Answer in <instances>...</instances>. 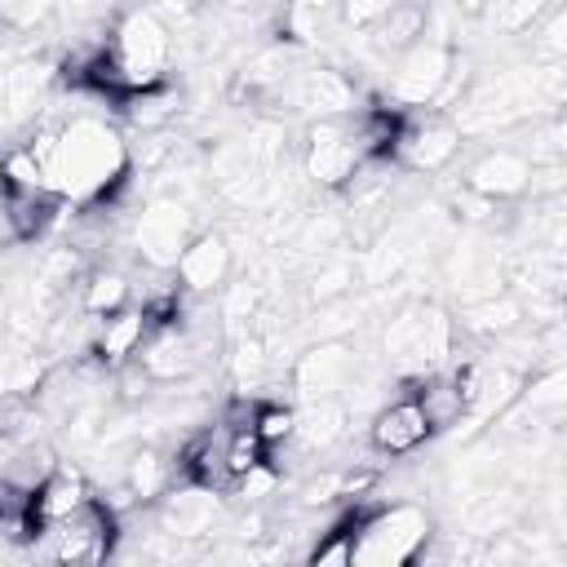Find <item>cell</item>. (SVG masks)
Instances as JSON below:
<instances>
[{
  "mask_svg": "<svg viewBox=\"0 0 567 567\" xmlns=\"http://www.w3.org/2000/svg\"><path fill=\"white\" fill-rule=\"evenodd\" d=\"M430 532H434L430 514L412 501L381 505V509H359V518H354V563H363V567L416 563Z\"/></svg>",
  "mask_w": 567,
  "mask_h": 567,
  "instance_id": "obj_3",
  "label": "cell"
},
{
  "mask_svg": "<svg viewBox=\"0 0 567 567\" xmlns=\"http://www.w3.org/2000/svg\"><path fill=\"white\" fill-rule=\"evenodd\" d=\"M310 288V301H341L354 284H359V261H350L341 248H332V252H323V257H315V266H310V279H306Z\"/></svg>",
  "mask_w": 567,
  "mask_h": 567,
  "instance_id": "obj_27",
  "label": "cell"
},
{
  "mask_svg": "<svg viewBox=\"0 0 567 567\" xmlns=\"http://www.w3.org/2000/svg\"><path fill=\"white\" fill-rule=\"evenodd\" d=\"M115 536H120V514H111L97 496H89L75 514L44 523L35 532V554L53 558V563H102L115 554Z\"/></svg>",
  "mask_w": 567,
  "mask_h": 567,
  "instance_id": "obj_5",
  "label": "cell"
},
{
  "mask_svg": "<svg viewBox=\"0 0 567 567\" xmlns=\"http://www.w3.org/2000/svg\"><path fill=\"white\" fill-rule=\"evenodd\" d=\"M527 182H532V159L518 146H487L465 168V186L478 190V195H487V199H496V204L527 195Z\"/></svg>",
  "mask_w": 567,
  "mask_h": 567,
  "instance_id": "obj_15",
  "label": "cell"
},
{
  "mask_svg": "<svg viewBox=\"0 0 567 567\" xmlns=\"http://www.w3.org/2000/svg\"><path fill=\"white\" fill-rule=\"evenodd\" d=\"M115 0H58V13H66L71 22H106V9Z\"/></svg>",
  "mask_w": 567,
  "mask_h": 567,
  "instance_id": "obj_36",
  "label": "cell"
},
{
  "mask_svg": "<svg viewBox=\"0 0 567 567\" xmlns=\"http://www.w3.org/2000/svg\"><path fill=\"white\" fill-rule=\"evenodd\" d=\"M381 350L394 372L421 377L452 359V319L434 301H408L399 306L381 328Z\"/></svg>",
  "mask_w": 567,
  "mask_h": 567,
  "instance_id": "obj_2",
  "label": "cell"
},
{
  "mask_svg": "<svg viewBox=\"0 0 567 567\" xmlns=\"http://www.w3.org/2000/svg\"><path fill=\"white\" fill-rule=\"evenodd\" d=\"M235 270V252H230V239L221 230H195L190 244L182 248L173 275H177V288L182 292H217Z\"/></svg>",
  "mask_w": 567,
  "mask_h": 567,
  "instance_id": "obj_14",
  "label": "cell"
},
{
  "mask_svg": "<svg viewBox=\"0 0 567 567\" xmlns=\"http://www.w3.org/2000/svg\"><path fill=\"white\" fill-rule=\"evenodd\" d=\"M195 235V213L186 199H173V195H151L142 208H137V221H133V248L146 266L155 270H173L182 248L190 244Z\"/></svg>",
  "mask_w": 567,
  "mask_h": 567,
  "instance_id": "obj_7",
  "label": "cell"
},
{
  "mask_svg": "<svg viewBox=\"0 0 567 567\" xmlns=\"http://www.w3.org/2000/svg\"><path fill=\"white\" fill-rule=\"evenodd\" d=\"M252 430H257V439H261V443L270 447V456H275L284 443H292V408H284V403H257Z\"/></svg>",
  "mask_w": 567,
  "mask_h": 567,
  "instance_id": "obj_34",
  "label": "cell"
},
{
  "mask_svg": "<svg viewBox=\"0 0 567 567\" xmlns=\"http://www.w3.org/2000/svg\"><path fill=\"white\" fill-rule=\"evenodd\" d=\"M261 461H270V447L257 439V430H226V474H230V487H235L239 474H248Z\"/></svg>",
  "mask_w": 567,
  "mask_h": 567,
  "instance_id": "obj_31",
  "label": "cell"
},
{
  "mask_svg": "<svg viewBox=\"0 0 567 567\" xmlns=\"http://www.w3.org/2000/svg\"><path fill=\"white\" fill-rule=\"evenodd\" d=\"M425 439H430V425H425V412L416 408L412 394L381 403V408L372 412V421H368V443H372V452H381V456H408V452H416Z\"/></svg>",
  "mask_w": 567,
  "mask_h": 567,
  "instance_id": "obj_16",
  "label": "cell"
},
{
  "mask_svg": "<svg viewBox=\"0 0 567 567\" xmlns=\"http://www.w3.org/2000/svg\"><path fill=\"white\" fill-rule=\"evenodd\" d=\"M177 102H182L177 89H173L168 80H159V84H146V89L124 93V97H120V111H124L128 124H137L142 133H151V128H168V124H173Z\"/></svg>",
  "mask_w": 567,
  "mask_h": 567,
  "instance_id": "obj_24",
  "label": "cell"
},
{
  "mask_svg": "<svg viewBox=\"0 0 567 567\" xmlns=\"http://www.w3.org/2000/svg\"><path fill=\"white\" fill-rule=\"evenodd\" d=\"M359 372H363V363H359V350L350 341L319 337L310 350L297 354L292 390H297V399H341Z\"/></svg>",
  "mask_w": 567,
  "mask_h": 567,
  "instance_id": "obj_9",
  "label": "cell"
},
{
  "mask_svg": "<svg viewBox=\"0 0 567 567\" xmlns=\"http://www.w3.org/2000/svg\"><path fill=\"white\" fill-rule=\"evenodd\" d=\"M372 31V49L377 53H403L408 44H416L421 35H430V4L425 0H399Z\"/></svg>",
  "mask_w": 567,
  "mask_h": 567,
  "instance_id": "obj_22",
  "label": "cell"
},
{
  "mask_svg": "<svg viewBox=\"0 0 567 567\" xmlns=\"http://www.w3.org/2000/svg\"><path fill=\"white\" fill-rule=\"evenodd\" d=\"M226 372H230V381L239 385V390H248V385H261L266 381V372H270V341L261 337V332H235L230 337V354H226ZM252 394V390H248Z\"/></svg>",
  "mask_w": 567,
  "mask_h": 567,
  "instance_id": "obj_26",
  "label": "cell"
},
{
  "mask_svg": "<svg viewBox=\"0 0 567 567\" xmlns=\"http://www.w3.org/2000/svg\"><path fill=\"white\" fill-rule=\"evenodd\" d=\"M53 97V66L35 58L0 62V133L31 128Z\"/></svg>",
  "mask_w": 567,
  "mask_h": 567,
  "instance_id": "obj_10",
  "label": "cell"
},
{
  "mask_svg": "<svg viewBox=\"0 0 567 567\" xmlns=\"http://www.w3.org/2000/svg\"><path fill=\"white\" fill-rule=\"evenodd\" d=\"M549 4L554 0H487L478 9V18H483V27L492 35H527Z\"/></svg>",
  "mask_w": 567,
  "mask_h": 567,
  "instance_id": "obj_28",
  "label": "cell"
},
{
  "mask_svg": "<svg viewBox=\"0 0 567 567\" xmlns=\"http://www.w3.org/2000/svg\"><path fill=\"white\" fill-rule=\"evenodd\" d=\"M328 13H337V0H288V9H284V35L315 40L319 35V22Z\"/></svg>",
  "mask_w": 567,
  "mask_h": 567,
  "instance_id": "obj_32",
  "label": "cell"
},
{
  "mask_svg": "<svg viewBox=\"0 0 567 567\" xmlns=\"http://www.w3.org/2000/svg\"><path fill=\"white\" fill-rule=\"evenodd\" d=\"M58 13V0H0V27L4 31H35Z\"/></svg>",
  "mask_w": 567,
  "mask_h": 567,
  "instance_id": "obj_33",
  "label": "cell"
},
{
  "mask_svg": "<svg viewBox=\"0 0 567 567\" xmlns=\"http://www.w3.org/2000/svg\"><path fill=\"white\" fill-rule=\"evenodd\" d=\"M44 177L62 199L97 204L128 182V142L102 115L80 111L58 124V142Z\"/></svg>",
  "mask_w": 567,
  "mask_h": 567,
  "instance_id": "obj_1",
  "label": "cell"
},
{
  "mask_svg": "<svg viewBox=\"0 0 567 567\" xmlns=\"http://www.w3.org/2000/svg\"><path fill=\"white\" fill-rule=\"evenodd\" d=\"M354 518H359V509L346 514L341 523H332L328 532H319V540H315V549L306 558L315 567H346V563H354Z\"/></svg>",
  "mask_w": 567,
  "mask_h": 567,
  "instance_id": "obj_30",
  "label": "cell"
},
{
  "mask_svg": "<svg viewBox=\"0 0 567 567\" xmlns=\"http://www.w3.org/2000/svg\"><path fill=\"white\" fill-rule=\"evenodd\" d=\"M518 323H523V301L501 288L461 301V328L474 337H509Z\"/></svg>",
  "mask_w": 567,
  "mask_h": 567,
  "instance_id": "obj_21",
  "label": "cell"
},
{
  "mask_svg": "<svg viewBox=\"0 0 567 567\" xmlns=\"http://www.w3.org/2000/svg\"><path fill=\"white\" fill-rule=\"evenodd\" d=\"M527 35H532V62H563L567 58V13H563V4H549Z\"/></svg>",
  "mask_w": 567,
  "mask_h": 567,
  "instance_id": "obj_29",
  "label": "cell"
},
{
  "mask_svg": "<svg viewBox=\"0 0 567 567\" xmlns=\"http://www.w3.org/2000/svg\"><path fill=\"white\" fill-rule=\"evenodd\" d=\"M226 4H252V0H226Z\"/></svg>",
  "mask_w": 567,
  "mask_h": 567,
  "instance_id": "obj_37",
  "label": "cell"
},
{
  "mask_svg": "<svg viewBox=\"0 0 567 567\" xmlns=\"http://www.w3.org/2000/svg\"><path fill=\"white\" fill-rule=\"evenodd\" d=\"M412 399H416V408L425 412V425H430V434H443V430H452V425H461L465 416H470V403H465V390H461V381H456V372L447 368H434V372H421V377H412V390H408Z\"/></svg>",
  "mask_w": 567,
  "mask_h": 567,
  "instance_id": "obj_17",
  "label": "cell"
},
{
  "mask_svg": "<svg viewBox=\"0 0 567 567\" xmlns=\"http://www.w3.org/2000/svg\"><path fill=\"white\" fill-rule=\"evenodd\" d=\"M66 199L53 186H0V221L13 244H35L62 221Z\"/></svg>",
  "mask_w": 567,
  "mask_h": 567,
  "instance_id": "obj_13",
  "label": "cell"
},
{
  "mask_svg": "<svg viewBox=\"0 0 567 567\" xmlns=\"http://www.w3.org/2000/svg\"><path fill=\"white\" fill-rule=\"evenodd\" d=\"M221 523V496L204 483L177 478L159 501H155V527L173 540H204Z\"/></svg>",
  "mask_w": 567,
  "mask_h": 567,
  "instance_id": "obj_12",
  "label": "cell"
},
{
  "mask_svg": "<svg viewBox=\"0 0 567 567\" xmlns=\"http://www.w3.org/2000/svg\"><path fill=\"white\" fill-rule=\"evenodd\" d=\"M133 301V284L124 270H111V266H97L80 279V310L102 319V315H115Z\"/></svg>",
  "mask_w": 567,
  "mask_h": 567,
  "instance_id": "obj_25",
  "label": "cell"
},
{
  "mask_svg": "<svg viewBox=\"0 0 567 567\" xmlns=\"http://www.w3.org/2000/svg\"><path fill=\"white\" fill-rule=\"evenodd\" d=\"M363 164V151L354 142L350 115L341 120H310L301 142V177H310L319 190H341L354 168Z\"/></svg>",
  "mask_w": 567,
  "mask_h": 567,
  "instance_id": "obj_8",
  "label": "cell"
},
{
  "mask_svg": "<svg viewBox=\"0 0 567 567\" xmlns=\"http://www.w3.org/2000/svg\"><path fill=\"white\" fill-rule=\"evenodd\" d=\"M394 4H399V0H337V18H341L346 31H368V27H377Z\"/></svg>",
  "mask_w": 567,
  "mask_h": 567,
  "instance_id": "obj_35",
  "label": "cell"
},
{
  "mask_svg": "<svg viewBox=\"0 0 567 567\" xmlns=\"http://www.w3.org/2000/svg\"><path fill=\"white\" fill-rule=\"evenodd\" d=\"M456 80L465 84V62L461 53L439 40V35H421L416 44H408L390 71V97L399 106H430V102H447L456 93Z\"/></svg>",
  "mask_w": 567,
  "mask_h": 567,
  "instance_id": "obj_4",
  "label": "cell"
},
{
  "mask_svg": "<svg viewBox=\"0 0 567 567\" xmlns=\"http://www.w3.org/2000/svg\"><path fill=\"white\" fill-rule=\"evenodd\" d=\"M346 430H350L346 399H301V408H292V443L301 452H328L346 439Z\"/></svg>",
  "mask_w": 567,
  "mask_h": 567,
  "instance_id": "obj_18",
  "label": "cell"
},
{
  "mask_svg": "<svg viewBox=\"0 0 567 567\" xmlns=\"http://www.w3.org/2000/svg\"><path fill=\"white\" fill-rule=\"evenodd\" d=\"M84 501H89L84 474L71 470V465H53L49 478H44V483L35 487V496H31V514H35V523L44 527V523H58V518L75 514Z\"/></svg>",
  "mask_w": 567,
  "mask_h": 567,
  "instance_id": "obj_20",
  "label": "cell"
},
{
  "mask_svg": "<svg viewBox=\"0 0 567 567\" xmlns=\"http://www.w3.org/2000/svg\"><path fill=\"white\" fill-rule=\"evenodd\" d=\"M142 341H146V315H142V306H124V310L102 315L93 323L89 346H93V359L102 368H120L124 359H133L142 350Z\"/></svg>",
  "mask_w": 567,
  "mask_h": 567,
  "instance_id": "obj_19",
  "label": "cell"
},
{
  "mask_svg": "<svg viewBox=\"0 0 567 567\" xmlns=\"http://www.w3.org/2000/svg\"><path fill=\"white\" fill-rule=\"evenodd\" d=\"M461 137L465 133L452 124V115L430 106H399V133H394L390 159L412 173H443L456 159Z\"/></svg>",
  "mask_w": 567,
  "mask_h": 567,
  "instance_id": "obj_6",
  "label": "cell"
},
{
  "mask_svg": "<svg viewBox=\"0 0 567 567\" xmlns=\"http://www.w3.org/2000/svg\"><path fill=\"white\" fill-rule=\"evenodd\" d=\"M120 478L128 483V492L137 496V505H151V501H159L177 483V465L164 452H155V447H133Z\"/></svg>",
  "mask_w": 567,
  "mask_h": 567,
  "instance_id": "obj_23",
  "label": "cell"
},
{
  "mask_svg": "<svg viewBox=\"0 0 567 567\" xmlns=\"http://www.w3.org/2000/svg\"><path fill=\"white\" fill-rule=\"evenodd\" d=\"M279 97L310 120H341L359 111V84L341 66H301L279 89Z\"/></svg>",
  "mask_w": 567,
  "mask_h": 567,
  "instance_id": "obj_11",
  "label": "cell"
}]
</instances>
